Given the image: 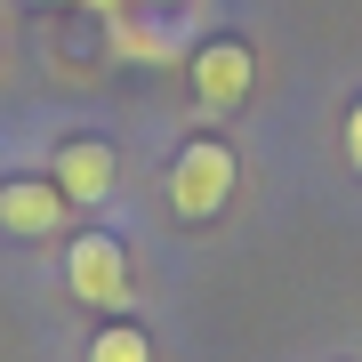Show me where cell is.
<instances>
[{
  "label": "cell",
  "mask_w": 362,
  "mask_h": 362,
  "mask_svg": "<svg viewBox=\"0 0 362 362\" xmlns=\"http://www.w3.org/2000/svg\"><path fill=\"white\" fill-rule=\"evenodd\" d=\"M233 185H242L233 145H226V137H185L177 153H169L161 202H169V218H177V226H209V218H226Z\"/></svg>",
  "instance_id": "6da1fadb"
},
{
  "label": "cell",
  "mask_w": 362,
  "mask_h": 362,
  "mask_svg": "<svg viewBox=\"0 0 362 362\" xmlns=\"http://www.w3.org/2000/svg\"><path fill=\"white\" fill-rule=\"evenodd\" d=\"M65 290H73V306H89V314H129V298H137V266H129V242L121 233H73L65 242Z\"/></svg>",
  "instance_id": "7a4b0ae2"
},
{
  "label": "cell",
  "mask_w": 362,
  "mask_h": 362,
  "mask_svg": "<svg viewBox=\"0 0 362 362\" xmlns=\"http://www.w3.org/2000/svg\"><path fill=\"white\" fill-rule=\"evenodd\" d=\"M185 89H194L202 113H242L250 89H258V57H250L242 33H209L194 57H185Z\"/></svg>",
  "instance_id": "3957f363"
},
{
  "label": "cell",
  "mask_w": 362,
  "mask_h": 362,
  "mask_svg": "<svg viewBox=\"0 0 362 362\" xmlns=\"http://www.w3.org/2000/svg\"><path fill=\"white\" fill-rule=\"evenodd\" d=\"M49 185H57L73 209H105V202H113V185H121V153H113L105 137L73 129V137L49 145Z\"/></svg>",
  "instance_id": "277c9868"
},
{
  "label": "cell",
  "mask_w": 362,
  "mask_h": 362,
  "mask_svg": "<svg viewBox=\"0 0 362 362\" xmlns=\"http://www.w3.org/2000/svg\"><path fill=\"white\" fill-rule=\"evenodd\" d=\"M65 226H73V202L49 177H8L0 185V233L8 242H57Z\"/></svg>",
  "instance_id": "5b68a950"
},
{
  "label": "cell",
  "mask_w": 362,
  "mask_h": 362,
  "mask_svg": "<svg viewBox=\"0 0 362 362\" xmlns=\"http://www.w3.org/2000/svg\"><path fill=\"white\" fill-rule=\"evenodd\" d=\"M105 49L129 65H169V57H185V25H169L161 8H121L105 25Z\"/></svg>",
  "instance_id": "8992f818"
},
{
  "label": "cell",
  "mask_w": 362,
  "mask_h": 362,
  "mask_svg": "<svg viewBox=\"0 0 362 362\" xmlns=\"http://www.w3.org/2000/svg\"><path fill=\"white\" fill-rule=\"evenodd\" d=\"M89 362H153V338H145L129 314H113V322L89 338Z\"/></svg>",
  "instance_id": "52a82bcc"
},
{
  "label": "cell",
  "mask_w": 362,
  "mask_h": 362,
  "mask_svg": "<svg viewBox=\"0 0 362 362\" xmlns=\"http://www.w3.org/2000/svg\"><path fill=\"white\" fill-rule=\"evenodd\" d=\"M338 145H346V169L362 177V97L346 105V121H338Z\"/></svg>",
  "instance_id": "ba28073f"
},
{
  "label": "cell",
  "mask_w": 362,
  "mask_h": 362,
  "mask_svg": "<svg viewBox=\"0 0 362 362\" xmlns=\"http://www.w3.org/2000/svg\"><path fill=\"white\" fill-rule=\"evenodd\" d=\"M137 8H161V16H185L194 0H137Z\"/></svg>",
  "instance_id": "9c48e42d"
},
{
  "label": "cell",
  "mask_w": 362,
  "mask_h": 362,
  "mask_svg": "<svg viewBox=\"0 0 362 362\" xmlns=\"http://www.w3.org/2000/svg\"><path fill=\"white\" fill-rule=\"evenodd\" d=\"M33 8H81V0H33Z\"/></svg>",
  "instance_id": "30bf717a"
}]
</instances>
